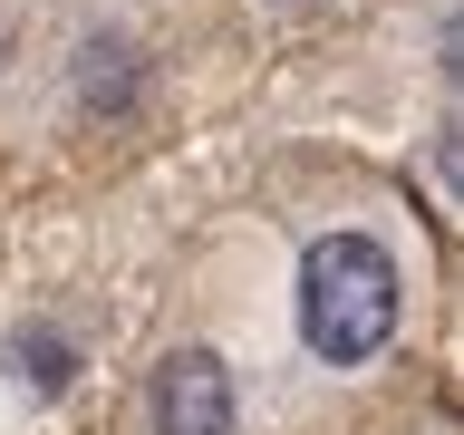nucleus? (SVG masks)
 I'll use <instances>...</instances> for the list:
<instances>
[{"mask_svg":"<svg viewBox=\"0 0 464 435\" xmlns=\"http://www.w3.org/2000/svg\"><path fill=\"white\" fill-rule=\"evenodd\" d=\"M300 348L319 368H358L397 339V261L377 252L368 232H319L300 252V290H290Z\"/></svg>","mask_w":464,"mask_h":435,"instance_id":"nucleus-1","label":"nucleus"},{"mask_svg":"<svg viewBox=\"0 0 464 435\" xmlns=\"http://www.w3.org/2000/svg\"><path fill=\"white\" fill-rule=\"evenodd\" d=\"M155 435H232L242 426V397H232V368L213 348H174L155 368V397H145Z\"/></svg>","mask_w":464,"mask_h":435,"instance_id":"nucleus-2","label":"nucleus"},{"mask_svg":"<svg viewBox=\"0 0 464 435\" xmlns=\"http://www.w3.org/2000/svg\"><path fill=\"white\" fill-rule=\"evenodd\" d=\"M136 107H145V49L126 29L78 39V58H68V116L78 126H126Z\"/></svg>","mask_w":464,"mask_h":435,"instance_id":"nucleus-3","label":"nucleus"},{"mask_svg":"<svg viewBox=\"0 0 464 435\" xmlns=\"http://www.w3.org/2000/svg\"><path fill=\"white\" fill-rule=\"evenodd\" d=\"M10 358H20V377H29V387H39V397H49V387H68V377H78V348L58 339V329H20V339H10Z\"/></svg>","mask_w":464,"mask_h":435,"instance_id":"nucleus-4","label":"nucleus"},{"mask_svg":"<svg viewBox=\"0 0 464 435\" xmlns=\"http://www.w3.org/2000/svg\"><path fill=\"white\" fill-rule=\"evenodd\" d=\"M290 10H319V0H290Z\"/></svg>","mask_w":464,"mask_h":435,"instance_id":"nucleus-5","label":"nucleus"}]
</instances>
